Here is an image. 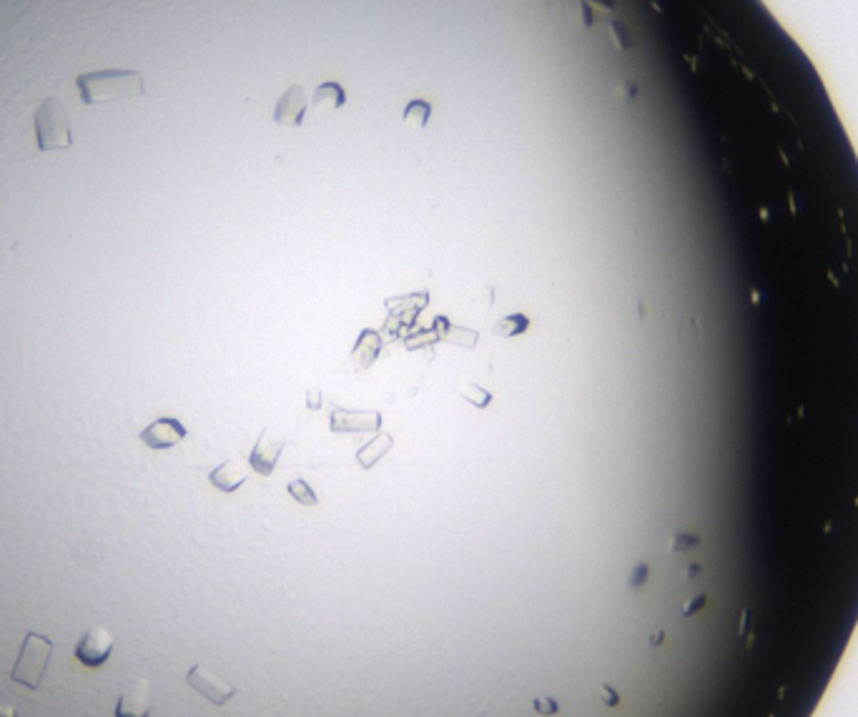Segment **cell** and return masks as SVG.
Wrapping results in <instances>:
<instances>
[{
    "label": "cell",
    "mask_w": 858,
    "mask_h": 717,
    "mask_svg": "<svg viewBox=\"0 0 858 717\" xmlns=\"http://www.w3.org/2000/svg\"><path fill=\"white\" fill-rule=\"evenodd\" d=\"M76 88L83 106H96L109 100L141 99L146 93V83L136 68H96L78 73Z\"/></svg>",
    "instance_id": "6da1fadb"
},
{
    "label": "cell",
    "mask_w": 858,
    "mask_h": 717,
    "mask_svg": "<svg viewBox=\"0 0 858 717\" xmlns=\"http://www.w3.org/2000/svg\"><path fill=\"white\" fill-rule=\"evenodd\" d=\"M33 139H36L40 153L73 149L68 109L58 96L43 99V103L33 113Z\"/></svg>",
    "instance_id": "7a4b0ae2"
},
{
    "label": "cell",
    "mask_w": 858,
    "mask_h": 717,
    "mask_svg": "<svg viewBox=\"0 0 858 717\" xmlns=\"http://www.w3.org/2000/svg\"><path fill=\"white\" fill-rule=\"evenodd\" d=\"M53 658V642L40 632H26V639L18 649V658L13 662L10 670V682L23 685L28 690H40L43 688V675L50 665Z\"/></svg>",
    "instance_id": "3957f363"
},
{
    "label": "cell",
    "mask_w": 858,
    "mask_h": 717,
    "mask_svg": "<svg viewBox=\"0 0 858 717\" xmlns=\"http://www.w3.org/2000/svg\"><path fill=\"white\" fill-rule=\"evenodd\" d=\"M113 649H116V638H113L106 628L93 625V628L86 629L83 638L78 639V645H76V660H78L86 670H96L109 662Z\"/></svg>",
    "instance_id": "277c9868"
},
{
    "label": "cell",
    "mask_w": 858,
    "mask_h": 717,
    "mask_svg": "<svg viewBox=\"0 0 858 717\" xmlns=\"http://www.w3.org/2000/svg\"><path fill=\"white\" fill-rule=\"evenodd\" d=\"M186 682H189V688H194L199 692L201 698H206L211 705H219V708H224V705L236 695L234 685L224 682V680L216 678L211 670H204L201 665H194V668L186 672Z\"/></svg>",
    "instance_id": "5b68a950"
},
{
    "label": "cell",
    "mask_w": 858,
    "mask_h": 717,
    "mask_svg": "<svg viewBox=\"0 0 858 717\" xmlns=\"http://www.w3.org/2000/svg\"><path fill=\"white\" fill-rule=\"evenodd\" d=\"M186 434H189V431H186V427H183L176 417H159L153 419L149 427L141 431L139 439L149 449L161 452V449L176 447L179 442L186 439Z\"/></svg>",
    "instance_id": "8992f818"
},
{
    "label": "cell",
    "mask_w": 858,
    "mask_h": 717,
    "mask_svg": "<svg viewBox=\"0 0 858 717\" xmlns=\"http://www.w3.org/2000/svg\"><path fill=\"white\" fill-rule=\"evenodd\" d=\"M151 705H153V695H151L149 680H136L119 695L113 717H151Z\"/></svg>",
    "instance_id": "52a82bcc"
},
{
    "label": "cell",
    "mask_w": 858,
    "mask_h": 717,
    "mask_svg": "<svg viewBox=\"0 0 858 717\" xmlns=\"http://www.w3.org/2000/svg\"><path fill=\"white\" fill-rule=\"evenodd\" d=\"M307 110H309V99H307V90L301 86H291L279 100H277V109H274V123L279 126H289V129H299L304 119H307Z\"/></svg>",
    "instance_id": "ba28073f"
},
{
    "label": "cell",
    "mask_w": 858,
    "mask_h": 717,
    "mask_svg": "<svg viewBox=\"0 0 858 717\" xmlns=\"http://www.w3.org/2000/svg\"><path fill=\"white\" fill-rule=\"evenodd\" d=\"M284 447H287V439H267V429H261L259 439H256V444H254V449H251L249 454V467L254 469L256 474H261V477H271Z\"/></svg>",
    "instance_id": "9c48e42d"
},
{
    "label": "cell",
    "mask_w": 858,
    "mask_h": 717,
    "mask_svg": "<svg viewBox=\"0 0 858 717\" xmlns=\"http://www.w3.org/2000/svg\"><path fill=\"white\" fill-rule=\"evenodd\" d=\"M382 427L380 411H347V409H331V431H377Z\"/></svg>",
    "instance_id": "30bf717a"
},
{
    "label": "cell",
    "mask_w": 858,
    "mask_h": 717,
    "mask_svg": "<svg viewBox=\"0 0 858 717\" xmlns=\"http://www.w3.org/2000/svg\"><path fill=\"white\" fill-rule=\"evenodd\" d=\"M249 479V464L244 459H226L219 467L211 469L209 482L224 494H234Z\"/></svg>",
    "instance_id": "8fae6325"
},
{
    "label": "cell",
    "mask_w": 858,
    "mask_h": 717,
    "mask_svg": "<svg viewBox=\"0 0 858 717\" xmlns=\"http://www.w3.org/2000/svg\"><path fill=\"white\" fill-rule=\"evenodd\" d=\"M347 103V93L341 88L340 83H321L314 88V96H311V109L314 110H337L341 109Z\"/></svg>",
    "instance_id": "7c38bea8"
},
{
    "label": "cell",
    "mask_w": 858,
    "mask_h": 717,
    "mask_svg": "<svg viewBox=\"0 0 858 717\" xmlns=\"http://www.w3.org/2000/svg\"><path fill=\"white\" fill-rule=\"evenodd\" d=\"M380 347H382V339L377 331H370V329L361 331L360 341H357V347H354V354H351V358H354V369L370 367L371 361L377 358V354H380Z\"/></svg>",
    "instance_id": "4fadbf2b"
},
{
    "label": "cell",
    "mask_w": 858,
    "mask_h": 717,
    "mask_svg": "<svg viewBox=\"0 0 858 717\" xmlns=\"http://www.w3.org/2000/svg\"><path fill=\"white\" fill-rule=\"evenodd\" d=\"M392 447H394V439H392L390 434H377L374 439H370V444H364V447L357 452V459H360L361 467L370 469L374 467Z\"/></svg>",
    "instance_id": "5bb4252c"
},
{
    "label": "cell",
    "mask_w": 858,
    "mask_h": 717,
    "mask_svg": "<svg viewBox=\"0 0 858 717\" xmlns=\"http://www.w3.org/2000/svg\"><path fill=\"white\" fill-rule=\"evenodd\" d=\"M437 334L442 339L452 341V344H459V347H475L477 344V331H469V329H459L455 324H447V319H437Z\"/></svg>",
    "instance_id": "9a60e30c"
},
{
    "label": "cell",
    "mask_w": 858,
    "mask_h": 717,
    "mask_svg": "<svg viewBox=\"0 0 858 717\" xmlns=\"http://www.w3.org/2000/svg\"><path fill=\"white\" fill-rule=\"evenodd\" d=\"M429 116H432V106H429L427 100H422V99L410 100V103H407V109H404V113H402L404 123L417 130H422L424 126H427Z\"/></svg>",
    "instance_id": "2e32d148"
},
{
    "label": "cell",
    "mask_w": 858,
    "mask_h": 717,
    "mask_svg": "<svg viewBox=\"0 0 858 717\" xmlns=\"http://www.w3.org/2000/svg\"><path fill=\"white\" fill-rule=\"evenodd\" d=\"M529 329V319L525 314H512V317H505V319H499V324L492 329L495 337H502V339H512V337H519V334H525Z\"/></svg>",
    "instance_id": "e0dca14e"
},
{
    "label": "cell",
    "mask_w": 858,
    "mask_h": 717,
    "mask_svg": "<svg viewBox=\"0 0 858 717\" xmlns=\"http://www.w3.org/2000/svg\"><path fill=\"white\" fill-rule=\"evenodd\" d=\"M287 492H289L291 499H297L301 507H317L319 504V499H317V492L304 482V479H291L289 484H287Z\"/></svg>",
    "instance_id": "ac0fdd59"
},
{
    "label": "cell",
    "mask_w": 858,
    "mask_h": 717,
    "mask_svg": "<svg viewBox=\"0 0 858 717\" xmlns=\"http://www.w3.org/2000/svg\"><path fill=\"white\" fill-rule=\"evenodd\" d=\"M462 397H467V401H472L477 409H485L492 401V394H489L487 389H479L475 384H469L467 389H462Z\"/></svg>",
    "instance_id": "d6986e66"
},
{
    "label": "cell",
    "mask_w": 858,
    "mask_h": 717,
    "mask_svg": "<svg viewBox=\"0 0 858 717\" xmlns=\"http://www.w3.org/2000/svg\"><path fill=\"white\" fill-rule=\"evenodd\" d=\"M532 708L538 710L539 715H558L560 712L558 702H555L552 698H538L535 702H532Z\"/></svg>",
    "instance_id": "ffe728a7"
},
{
    "label": "cell",
    "mask_w": 858,
    "mask_h": 717,
    "mask_svg": "<svg viewBox=\"0 0 858 717\" xmlns=\"http://www.w3.org/2000/svg\"><path fill=\"white\" fill-rule=\"evenodd\" d=\"M600 695H602V702H605V705H610V708H615V705L620 702L618 690L610 688V685H600Z\"/></svg>",
    "instance_id": "44dd1931"
},
{
    "label": "cell",
    "mask_w": 858,
    "mask_h": 717,
    "mask_svg": "<svg viewBox=\"0 0 858 717\" xmlns=\"http://www.w3.org/2000/svg\"><path fill=\"white\" fill-rule=\"evenodd\" d=\"M307 407L314 409V411L321 407V391L317 387H311L309 391H307Z\"/></svg>",
    "instance_id": "7402d4cb"
},
{
    "label": "cell",
    "mask_w": 858,
    "mask_h": 717,
    "mask_svg": "<svg viewBox=\"0 0 858 717\" xmlns=\"http://www.w3.org/2000/svg\"><path fill=\"white\" fill-rule=\"evenodd\" d=\"M645 575H648V567H645V565H640V567L635 569L633 579H630V585H633V587H640V585L645 582Z\"/></svg>",
    "instance_id": "603a6c76"
},
{
    "label": "cell",
    "mask_w": 858,
    "mask_h": 717,
    "mask_svg": "<svg viewBox=\"0 0 858 717\" xmlns=\"http://www.w3.org/2000/svg\"><path fill=\"white\" fill-rule=\"evenodd\" d=\"M0 717H18V712L10 705H5V702H0Z\"/></svg>",
    "instance_id": "cb8c5ba5"
}]
</instances>
